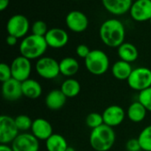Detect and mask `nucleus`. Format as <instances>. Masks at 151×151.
<instances>
[{
	"mask_svg": "<svg viewBox=\"0 0 151 151\" xmlns=\"http://www.w3.org/2000/svg\"><path fill=\"white\" fill-rule=\"evenodd\" d=\"M35 71L41 78L53 80L60 74L59 62L53 58L43 56L36 60Z\"/></svg>",
	"mask_w": 151,
	"mask_h": 151,
	"instance_id": "7",
	"label": "nucleus"
},
{
	"mask_svg": "<svg viewBox=\"0 0 151 151\" xmlns=\"http://www.w3.org/2000/svg\"><path fill=\"white\" fill-rule=\"evenodd\" d=\"M48 47L49 46L43 36L31 34L22 38L19 50L21 56L30 60H34L43 57Z\"/></svg>",
	"mask_w": 151,
	"mask_h": 151,
	"instance_id": "2",
	"label": "nucleus"
},
{
	"mask_svg": "<svg viewBox=\"0 0 151 151\" xmlns=\"http://www.w3.org/2000/svg\"><path fill=\"white\" fill-rule=\"evenodd\" d=\"M134 0H102L104 8L111 14L122 16L129 12Z\"/></svg>",
	"mask_w": 151,
	"mask_h": 151,
	"instance_id": "16",
	"label": "nucleus"
},
{
	"mask_svg": "<svg viewBox=\"0 0 151 151\" xmlns=\"http://www.w3.org/2000/svg\"><path fill=\"white\" fill-rule=\"evenodd\" d=\"M91 50L88 48V46H87L86 44H79L77 47H76V50H75V52H76V55L81 58H86L88 54L90 53Z\"/></svg>",
	"mask_w": 151,
	"mask_h": 151,
	"instance_id": "32",
	"label": "nucleus"
},
{
	"mask_svg": "<svg viewBox=\"0 0 151 151\" xmlns=\"http://www.w3.org/2000/svg\"><path fill=\"white\" fill-rule=\"evenodd\" d=\"M19 134L15 119L8 115L0 117V143L9 145Z\"/></svg>",
	"mask_w": 151,
	"mask_h": 151,
	"instance_id": "8",
	"label": "nucleus"
},
{
	"mask_svg": "<svg viewBox=\"0 0 151 151\" xmlns=\"http://www.w3.org/2000/svg\"><path fill=\"white\" fill-rule=\"evenodd\" d=\"M150 26H151V19H150Z\"/></svg>",
	"mask_w": 151,
	"mask_h": 151,
	"instance_id": "38",
	"label": "nucleus"
},
{
	"mask_svg": "<svg viewBox=\"0 0 151 151\" xmlns=\"http://www.w3.org/2000/svg\"><path fill=\"white\" fill-rule=\"evenodd\" d=\"M115 141L116 134L113 128L105 124L93 129L89 135V144L96 151H109Z\"/></svg>",
	"mask_w": 151,
	"mask_h": 151,
	"instance_id": "3",
	"label": "nucleus"
},
{
	"mask_svg": "<svg viewBox=\"0 0 151 151\" xmlns=\"http://www.w3.org/2000/svg\"><path fill=\"white\" fill-rule=\"evenodd\" d=\"M148 111L139 102H133L127 109V118L134 123H140L146 118Z\"/></svg>",
	"mask_w": 151,
	"mask_h": 151,
	"instance_id": "23",
	"label": "nucleus"
},
{
	"mask_svg": "<svg viewBox=\"0 0 151 151\" xmlns=\"http://www.w3.org/2000/svg\"><path fill=\"white\" fill-rule=\"evenodd\" d=\"M126 149L127 151H141L142 148L140 145V142L138 141V138L136 139H130L126 143Z\"/></svg>",
	"mask_w": 151,
	"mask_h": 151,
	"instance_id": "33",
	"label": "nucleus"
},
{
	"mask_svg": "<svg viewBox=\"0 0 151 151\" xmlns=\"http://www.w3.org/2000/svg\"><path fill=\"white\" fill-rule=\"evenodd\" d=\"M23 96L29 99H37L42 94V87L37 81L34 79H27L21 82Z\"/></svg>",
	"mask_w": 151,
	"mask_h": 151,
	"instance_id": "20",
	"label": "nucleus"
},
{
	"mask_svg": "<svg viewBox=\"0 0 151 151\" xmlns=\"http://www.w3.org/2000/svg\"><path fill=\"white\" fill-rule=\"evenodd\" d=\"M60 89L67 98H73L80 94L81 87L77 80L73 78H67L61 84Z\"/></svg>",
	"mask_w": 151,
	"mask_h": 151,
	"instance_id": "25",
	"label": "nucleus"
},
{
	"mask_svg": "<svg viewBox=\"0 0 151 151\" xmlns=\"http://www.w3.org/2000/svg\"><path fill=\"white\" fill-rule=\"evenodd\" d=\"M10 65L13 79L23 82L30 78L32 72V64L30 59L20 55L16 57Z\"/></svg>",
	"mask_w": 151,
	"mask_h": 151,
	"instance_id": "9",
	"label": "nucleus"
},
{
	"mask_svg": "<svg viewBox=\"0 0 151 151\" xmlns=\"http://www.w3.org/2000/svg\"><path fill=\"white\" fill-rule=\"evenodd\" d=\"M49 28L47 24L43 20H36L31 26V33L39 36H45Z\"/></svg>",
	"mask_w": 151,
	"mask_h": 151,
	"instance_id": "29",
	"label": "nucleus"
},
{
	"mask_svg": "<svg viewBox=\"0 0 151 151\" xmlns=\"http://www.w3.org/2000/svg\"><path fill=\"white\" fill-rule=\"evenodd\" d=\"M104 124V122L103 114H100L98 112H91L86 118V125L92 130L96 127H99Z\"/></svg>",
	"mask_w": 151,
	"mask_h": 151,
	"instance_id": "28",
	"label": "nucleus"
},
{
	"mask_svg": "<svg viewBox=\"0 0 151 151\" xmlns=\"http://www.w3.org/2000/svg\"><path fill=\"white\" fill-rule=\"evenodd\" d=\"M31 133L39 141L45 142L53 134V127L47 119L42 118H37L33 120Z\"/></svg>",
	"mask_w": 151,
	"mask_h": 151,
	"instance_id": "17",
	"label": "nucleus"
},
{
	"mask_svg": "<svg viewBox=\"0 0 151 151\" xmlns=\"http://www.w3.org/2000/svg\"><path fill=\"white\" fill-rule=\"evenodd\" d=\"M60 74L63 76L72 78L80 70V64L78 60L72 57H65L59 61Z\"/></svg>",
	"mask_w": 151,
	"mask_h": 151,
	"instance_id": "22",
	"label": "nucleus"
},
{
	"mask_svg": "<svg viewBox=\"0 0 151 151\" xmlns=\"http://www.w3.org/2000/svg\"><path fill=\"white\" fill-rule=\"evenodd\" d=\"M31 30L28 19L22 14H14L9 18L6 23V31L8 35L19 38H24Z\"/></svg>",
	"mask_w": 151,
	"mask_h": 151,
	"instance_id": "6",
	"label": "nucleus"
},
{
	"mask_svg": "<svg viewBox=\"0 0 151 151\" xmlns=\"http://www.w3.org/2000/svg\"><path fill=\"white\" fill-rule=\"evenodd\" d=\"M11 147L13 151H39V140L32 133H19L12 142Z\"/></svg>",
	"mask_w": 151,
	"mask_h": 151,
	"instance_id": "10",
	"label": "nucleus"
},
{
	"mask_svg": "<svg viewBox=\"0 0 151 151\" xmlns=\"http://www.w3.org/2000/svg\"><path fill=\"white\" fill-rule=\"evenodd\" d=\"M14 119H15L16 126L19 132L26 133L28 130H31L33 120L27 115L20 114V115H18L17 117H15Z\"/></svg>",
	"mask_w": 151,
	"mask_h": 151,
	"instance_id": "27",
	"label": "nucleus"
},
{
	"mask_svg": "<svg viewBox=\"0 0 151 151\" xmlns=\"http://www.w3.org/2000/svg\"><path fill=\"white\" fill-rule=\"evenodd\" d=\"M117 53L119 59L128 63L136 61L139 57V51L136 46L128 42H125L119 47H118Z\"/></svg>",
	"mask_w": 151,
	"mask_h": 151,
	"instance_id": "19",
	"label": "nucleus"
},
{
	"mask_svg": "<svg viewBox=\"0 0 151 151\" xmlns=\"http://www.w3.org/2000/svg\"><path fill=\"white\" fill-rule=\"evenodd\" d=\"M84 60L87 70L93 75L100 76L109 70L110 59L104 50H92Z\"/></svg>",
	"mask_w": 151,
	"mask_h": 151,
	"instance_id": "4",
	"label": "nucleus"
},
{
	"mask_svg": "<svg viewBox=\"0 0 151 151\" xmlns=\"http://www.w3.org/2000/svg\"><path fill=\"white\" fill-rule=\"evenodd\" d=\"M65 151H76V150H75V149H74V148H73V147H69V146H68V148L66 149V150Z\"/></svg>",
	"mask_w": 151,
	"mask_h": 151,
	"instance_id": "37",
	"label": "nucleus"
},
{
	"mask_svg": "<svg viewBox=\"0 0 151 151\" xmlns=\"http://www.w3.org/2000/svg\"><path fill=\"white\" fill-rule=\"evenodd\" d=\"M66 99L60 88L52 89L45 96V105L50 111H59L65 106Z\"/></svg>",
	"mask_w": 151,
	"mask_h": 151,
	"instance_id": "18",
	"label": "nucleus"
},
{
	"mask_svg": "<svg viewBox=\"0 0 151 151\" xmlns=\"http://www.w3.org/2000/svg\"><path fill=\"white\" fill-rule=\"evenodd\" d=\"M102 114L104 124L112 128L121 125L126 117L124 109L121 106L116 104L108 106Z\"/></svg>",
	"mask_w": 151,
	"mask_h": 151,
	"instance_id": "14",
	"label": "nucleus"
},
{
	"mask_svg": "<svg viewBox=\"0 0 151 151\" xmlns=\"http://www.w3.org/2000/svg\"><path fill=\"white\" fill-rule=\"evenodd\" d=\"M2 96L9 102H15L23 96L21 82L12 78L2 83Z\"/></svg>",
	"mask_w": 151,
	"mask_h": 151,
	"instance_id": "15",
	"label": "nucleus"
},
{
	"mask_svg": "<svg viewBox=\"0 0 151 151\" xmlns=\"http://www.w3.org/2000/svg\"><path fill=\"white\" fill-rule=\"evenodd\" d=\"M5 42H6L7 45H9V46H15L18 43V38L13 35H8L5 39Z\"/></svg>",
	"mask_w": 151,
	"mask_h": 151,
	"instance_id": "34",
	"label": "nucleus"
},
{
	"mask_svg": "<svg viewBox=\"0 0 151 151\" xmlns=\"http://www.w3.org/2000/svg\"><path fill=\"white\" fill-rule=\"evenodd\" d=\"M45 148L47 151H65L68 148V143L63 135L53 134L45 141Z\"/></svg>",
	"mask_w": 151,
	"mask_h": 151,
	"instance_id": "24",
	"label": "nucleus"
},
{
	"mask_svg": "<svg viewBox=\"0 0 151 151\" xmlns=\"http://www.w3.org/2000/svg\"><path fill=\"white\" fill-rule=\"evenodd\" d=\"M129 14L136 22H146L151 19V0H134Z\"/></svg>",
	"mask_w": 151,
	"mask_h": 151,
	"instance_id": "12",
	"label": "nucleus"
},
{
	"mask_svg": "<svg viewBox=\"0 0 151 151\" xmlns=\"http://www.w3.org/2000/svg\"><path fill=\"white\" fill-rule=\"evenodd\" d=\"M134 68L131 63L123 61L121 59L116 61L111 66V73L114 78L119 81H127Z\"/></svg>",
	"mask_w": 151,
	"mask_h": 151,
	"instance_id": "21",
	"label": "nucleus"
},
{
	"mask_svg": "<svg viewBox=\"0 0 151 151\" xmlns=\"http://www.w3.org/2000/svg\"><path fill=\"white\" fill-rule=\"evenodd\" d=\"M128 86L135 91L141 92L151 87V70L145 66L136 67L127 79Z\"/></svg>",
	"mask_w": 151,
	"mask_h": 151,
	"instance_id": "5",
	"label": "nucleus"
},
{
	"mask_svg": "<svg viewBox=\"0 0 151 151\" xmlns=\"http://www.w3.org/2000/svg\"><path fill=\"white\" fill-rule=\"evenodd\" d=\"M99 36L102 42L107 47L118 48L125 42L126 27L119 19H108L100 26Z\"/></svg>",
	"mask_w": 151,
	"mask_h": 151,
	"instance_id": "1",
	"label": "nucleus"
},
{
	"mask_svg": "<svg viewBox=\"0 0 151 151\" xmlns=\"http://www.w3.org/2000/svg\"><path fill=\"white\" fill-rule=\"evenodd\" d=\"M44 38L48 46L52 49H61L69 42L68 33L61 27L50 28Z\"/></svg>",
	"mask_w": 151,
	"mask_h": 151,
	"instance_id": "13",
	"label": "nucleus"
},
{
	"mask_svg": "<svg viewBox=\"0 0 151 151\" xmlns=\"http://www.w3.org/2000/svg\"><path fill=\"white\" fill-rule=\"evenodd\" d=\"M65 25L67 28L73 33H82L87 30L88 27V19L84 12L73 10L66 14Z\"/></svg>",
	"mask_w": 151,
	"mask_h": 151,
	"instance_id": "11",
	"label": "nucleus"
},
{
	"mask_svg": "<svg viewBox=\"0 0 151 151\" xmlns=\"http://www.w3.org/2000/svg\"><path fill=\"white\" fill-rule=\"evenodd\" d=\"M142 150L151 151V125L144 127L138 136Z\"/></svg>",
	"mask_w": 151,
	"mask_h": 151,
	"instance_id": "26",
	"label": "nucleus"
},
{
	"mask_svg": "<svg viewBox=\"0 0 151 151\" xmlns=\"http://www.w3.org/2000/svg\"><path fill=\"white\" fill-rule=\"evenodd\" d=\"M10 4V0H0V11L4 12V10H6L9 6Z\"/></svg>",
	"mask_w": 151,
	"mask_h": 151,
	"instance_id": "35",
	"label": "nucleus"
},
{
	"mask_svg": "<svg viewBox=\"0 0 151 151\" xmlns=\"http://www.w3.org/2000/svg\"><path fill=\"white\" fill-rule=\"evenodd\" d=\"M12 78V74L11 65H7L5 63H2L0 65V81H1V82L2 83L5 82Z\"/></svg>",
	"mask_w": 151,
	"mask_h": 151,
	"instance_id": "31",
	"label": "nucleus"
},
{
	"mask_svg": "<svg viewBox=\"0 0 151 151\" xmlns=\"http://www.w3.org/2000/svg\"><path fill=\"white\" fill-rule=\"evenodd\" d=\"M138 101L146 108L148 111L151 112V87L139 92Z\"/></svg>",
	"mask_w": 151,
	"mask_h": 151,
	"instance_id": "30",
	"label": "nucleus"
},
{
	"mask_svg": "<svg viewBox=\"0 0 151 151\" xmlns=\"http://www.w3.org/2000/svg\"><path fill=\"white\" fill-rule=\"evenodd\" d=\"M0 151H13L11 145H5V144H1L0 145Z\"/></svg>",
	"mask_w": 151,
	"mask_h": 151,
	"instance_id": "36",
	"label": "nucleus"
}]
</instances>
